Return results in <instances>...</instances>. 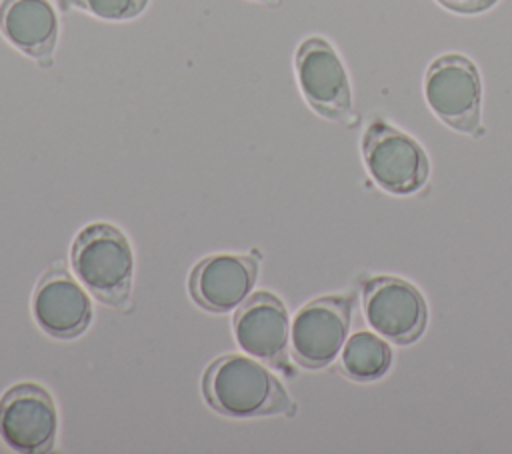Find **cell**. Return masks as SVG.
<instances>
[{"label": "cell", "mask_w": 512, "mask_h": 454, "mask_svg": "<svg viewBox=\"0 0 512 454\" xmlns=\"http://www.w3.org/2000/svg\"><path fill=\"white\" fill-rule=\"evenodd\" d=\"M62 10H82L108 22H128L144 14L150 0H58Z\"/></svg>", "instance_id": "obj_14"}, {"label": "cell", "mask_w": 512, "mask_h": 454, "mask_svg": "<svg viewBox=\"0 0 512 454\" xmlns=\"http://www.w3.org/2000/svg\"><path fill=\"white\" fill-rule=\"evenodd\" d=\"M424 96L440 122L462 134L480 128L482 80L476 64L462 54H442L426 70Z\"/></svg>", "instance_id": "obj_4"}, {"label": "cell", "mask_w": 512, "mask_h": 454, "mask_svg": "<svg viewBox=\"0 0 512 454\" xmlns=\"http://www.w3.org/2000/svg\"><path fill=\"white\" fill-rule=\"evenodd\" d=\"M58 30V14L50 0H0L2 36L40 66L52 64Z\"/></svg>", "instance_id": "obj_12"}, {"label": "cell", "mask_w": 512, "mask_h": 454, "mask_svg": "<svg viewBox=\"0 0 512 454\" xmlns=\"http://www.w3.org/2000/svg\"><path fill=\"white\" fill-rule=\"evenodd\" d=\"M254 2H268V0H254Z\"/></svg>", "instance_id": "obj_16"}, {"label": "cell", "mask_w": 512, "mask_h": 454, "mask_svg": "<svg viewBox=\"0 0 512 454\" xmlns=\"http://www.w3.org/2000/svg\"><path fill=\"white\" fill-rule=\"evenodd\" d=\"M202 394L212 410L230 418L276 416L294 408L282 382L242 354L214 358L202 374Z\"/></svg>", "instance_id": "obj_1"}, {"label": "cell", "mask_w": 512, "mask_h": 454, "mask_svg": "<svg viewBox=\"0 0 512 454\" xmlns=\"http://www.w3.org/2000/svg\"><path fill=\"white\" fill-rule=\"evenodd\" d=\"M58 412L50 392L36 382H18L0 396V438L22 454L50 452L56 442Z\"/></svg>", "instance_id": "obj_7"}, {"label": "cell", "mask_w": 512, "mask_h": 454, "mask_svg": "<svg viewBox=\"0 0 512 454\" xmlns=\"http://www.w3.org/2000/svg\"><path fill=\"white\" fill-rule=\"evenodd\" d=\"M258 278L254 254L220 252L196 262L188 274V292L208 312H230L252 292Z\"/></svg>", "instance_id": "obj_10"}, {"label": "cell", "mask_w": 512, "mask_h": 454, "mask_svg": "<svg viewBox=\"0 0 512 454\" xmlns=\"http://www.w3.org/2000/svg\"><path fill=\"white\" fill-rule=\"evenodd\" d=\"M70 264L76 280L98 302L122 308L134 282V252L126 234L108 222L84 226L72 242Z\"/></svg>", "instance_id": "obj_2"}, {"label": "cell", "mask_w": 512, "mask_h": 454, "mask_svg": "<svg viewBox=\"0 0 512 454\" xmlns=\"http://www.w3.org/2000/svg\"><path fill=\"white\" fill-rule=\"evenodd\" d=\"M294 70L308 106L328 118L344 120L352 112V90L346 68L334 46L320 38H304L294 54Z\"/></svg>", "instance_id": "obj_8"}, {"label": "cell", "mask_w": 512, "mask_h": 454, "mask_svg": "<svg viewBox=\"0 0 512 454\" xmlns=\"http://www.w3.org/2000/svg\"><path fill=\"white\" fill-rule=\"evenodd\" d=\"M232 328L238 346L246 354L288 372L290 320L284 302L276 294L262 290L248 296L238 306Z\"/></svg>", "instance_id": "obj_11"}, {"label": "cell", "mask_w": 512, "mask_h": 454, "mask_svg": "<svg viewBox=\"0 0 512 454\" xmlns=\"http://www.w3.org/2000/svg\"><path fill=\"white\" fill-rule=\"evenodd\" d=\"M362 308L368 326L396 346L422 338L428 306L422 292L398 276H374L362 286Z\"/></svg>", "instance_id": "obj_5"}, {"label": "cell", "mask_w": 512, "mask_h": 454, "mask_svg": "<svg viewBox=\"0 0 512 454\" xmlns=\"http://www.w3.org/2000/svg\"><path fill=\"white\" fill-rule=\"evenodd\" d=\"M354 300L350 296H318L306 302L290 326V344L294 360L320 370L336 360L348 338Z\"/></svg>", "instance_id": "obj_6"}, {"label": "cell", "mask_w": 512, "mask_h": 454, "mask_svg": "<svg viewBox=\"0 0 512 454\" xmlns=\"http://www.w3.org/2000/svg\"><path fill=\"white\" fill-rule=\"evenodd\" d=\"M436 2L456 14H480L496 6L498 0H436Z\"/></svg>", "instance_id": "obj_15"}, {"label": "cell", "mask_w": 512, "mask_h": 454, "mask_svg": "<svg viewBox=\"0 0 512 454\" xmlns=\"http://www.w3.org/2000/svg\"><path fill=\"white\" fill-rule=\"evenodd\" d=\"M32 316L48 336L72 340L88 330L92 322V302L86 288L58 264L50 266L36 282L32 292Z\"/></svg>", "instance_id": "obj_9"}, {"label": "cell", "mask_w": 512, "mask_h": 454, "mask_svg": "<svg viewBox=\"0 0 512 454\" xmlns=\"http://www.w3.org/2000/svg\"><path fill=\"white\" fill-rule=\"evenodd\" d=\"M362 158L372 180L396 196L418 192L430 176V162L420 142L384 120H374L364 130Z\"/></svg>", "instance_id": "obj_3"}, {"label": "cell", "mask_w": 512, "mask_h": 454, "mask_svg": "<svg viewBox=\"0 0 512 454\" xmlns=\"http://www.w3.org/2000/svg\"><path fill=\"white\" fill-rule=\"evenodd\" d=\"M392 366V350L388 340L374 330H358L346 338L340 352L342 372L356 382H374L388 374Z\"/></svg>", "instance_id": "obj_13"}]
</instances>
